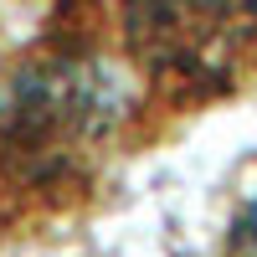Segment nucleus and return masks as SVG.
I'll use <instances>...</instances> for the list:
<instances>
[{
    "mask_svg": "<svg viewBox=\"0 0 257 257\" xmlns=\"http://www.w3.org/2000/svg\"><path fill=\"white\" fill-rule=\"evenodd\" d=\"M170 134L118 47L113 0H52L0 52V247L88 221Z\"/></svg>",
    "mask_w": 257,
    "mask_h": 257,
    "instance_id": "obj_1",
    "label": "nucleus"
},
{
    "mask_svg": "<svg viewBox=\"0 0 257 257\" xmlns=\"http://www.w3.org/2000/svg\"><path fill=\"white\" fill-rule=\"evenodd\" d=\"M113 26L165 134L257 88V0H113Z\"/></svg>",
    "mask_w": 257,
    "mask_h": 257,
    "instance_id": "obj_2",
    "label": "nucleus"
},
{
    "mask_svg": "<svg viewBox=\"0 0 257 257\" xmlns=\"http://www.w3.org/2000/svg\"><path fill=\"white\" fill-rule=\"evenodd\" d=\"M211 257H257V185L237 201V211L226 216Z\"/></svg>",
    "mask_w": 257,
    "mask_h": 257,
    "instance_id": "obj_3",
    "label": "nucleus"
}]
</instances>
